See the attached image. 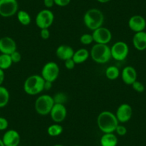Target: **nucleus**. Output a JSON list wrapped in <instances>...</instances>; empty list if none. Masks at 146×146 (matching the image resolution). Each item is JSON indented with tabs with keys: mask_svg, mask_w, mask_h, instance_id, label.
Masks as SVG:
<instances>
[{
	"mask_svg": "<svg viewBox=\"0 0 146 146\" xmlns=\"http://www.w3.org/2000/svg\"><path fill=\"white\" fill-rule=\"evenodd\" d=\"M97 124L101 132L103 133H110L115 131L119 122L114 113L105 110L98 115Z\"/></svg>",
	"mask_w": 146,
	"mask_h": 146,
	"instance_id": "1",
	"label": "nucleus"
},
{
	"mask_svg": "<svg viewBox=\"0 0 146 146\" xmlns=\"http://www.w3.org/2000/svg\"><path fill=\"white\" fill-rule=\"evenodd\" d=\"M104 15L102 11L96 8H92L87 11L83 16V22L88 29L94 31L102 26Z\"/></svg>",
	"mask_w": 146,
	"mask_h": 146,
	"instance_id": "2",
	"label": "nucleus"
},
{
	"mask_svg": "<svg viewBox=\"0 0 146 146\" xmlns=\"http://www.w3.org/2000/svg\"><path fill=\"white\" fill-rule=\"evenodd\" d=\"M44 80L41 75H32L24 82V91L29 95H36L44 90Z\"/></svg>",
	"mask_w": 146,
	"mask_h": 146,
	"instance_id": "3",
	"label": "nucleus"
},
{
	"mask_svg": "<svg viewBox=\"0 0 146 146\" xmlns=\"http://www.w3.org/2000/svg\"><path fill=\"white\" fill-rule=\"evenodd\" d=\"M90 54L92 60L98 64H105L112 58L110 47L108 44L95 43L91 48Z\"/></svg>",
	"mask_w": 146,
	"mask_h": 146,
	"instance_id": "4",
	"label": "nucleus"
},
{
	"mask_svg": "<svg viewBox=\"0 0 146 146\" xmlns=\"http://www.w3.org/2000/svg\"><path fill=\"white\" fill-rule=\"evenodd\" d=\"M54 105V101L53 97L50 95H42L35 100V108L37 114L45 116L50 115Z\"/></svg>",
	"mask_w": 146,
	"mask_h": 146,
	"instance_id": "5",
	"label": "nucleus"
},
{
	"mask_svg": "<svg viewBox=\"0 0 146 146\" xmlns=\"http://www.w3.org/2000/svg\"><path fill=\"white\" fill-rule=\"evenodd\" d=\"M54 20V13L50 9H44L40 11L36 15L35 24L40 29H47L52 26Z\"/></svg>",
	"mask_w": 146,
	"mask_h": 146,
	"instance_id": "6",
	"label": "nucleus"
},
{
	"mask_svg": "<svg viewBox=\"0 0 146 146\" xmlns=\"http://www.w3.org/2000/svg\"><path fill=\"white\" fill-rule=\"evenodd\" d=\"M60 75V67L53 61L48 62L43 66L41 71V76L46 81L54 82Z\"/></svg>",
	"mask_w": 146,
	"mask_h": 146,
	"instance_id": "7",
	"label": "nucleus"
},
{
	"mask_svg": "<svg viewBox=\"0 0 146 146\" xmlns=\"http://www.w3.org/2000/svg\"><path fill=\"white\" fill-rule=\"evenodd\" d=\"M112 58L117 61H123L127 57L129 54V47L123 41L116 42L110 47Z\"/></svg>",
	"mask_w": 146,
	"mask_h": 146,
	"instance_id": "8",
	"label": "nucleus"
},
{
	"mask_svg": "<svg viewBox=\"0 0 146 146\" xmlns=\"http://www.w3.org/2000/svg\"><path fill=\"white\" fill-rule=\"evenodd\" d=\"M17 0H0V16L2 17H11L17 13Z\"/></svg>",
	"mask_w": 146,
	"mask_h": 146,
	"instance_id": "9",
	"label": "nucleus"
},
{
	"mask_svg": "<svg viewBox=\"0 0 146 146\" xmlns=\"http://www.w3.org/2000/svg\"><path fill=\"white\" fill-rule=\"evenodd\" d=\"M92 35L94 42L96 44H108L113 38V35L110 30L102 26L92 31Z\"/></svg>",
	"mask_w": 146,
	"mask_h": 146,
	"instance_id": "10",
	"label": "nucleus"
},
{
	"mask_svg": "<svg viewBox=\"0 0 146 146\" xmlns=\"http://www.w3.org/2000/svg\"><path fill=\"white\" fill-rule=\"evenodd\" d=\"M115 115L119 123H125L132 118L133 108L129 104L123 103L119 105Z\"/></svg>",
	"mask_w": 146,
	"mask_h": 146,
	"instance_id": "11",
	"label": "nucleus"
},
{
	"mask_svg": "<svg viewBox=\"0 0 146 146\" xmlns=\"http://www.w3.org/2000/svg\"><path fill=\"white\" fill-rule=\"evenodd\" d=\"M52 120L55 123H60L65 120L67 115V110L65 105L63 104L54 103L50 113Z\"/></svg>",
	"mask_w": 146,
	"mask_h": 146,
	"instance_id": "12",
	"label": "nucleus"
},
{
	"mask_svg": "<svg viewBox=\"0 0 146 146\" xmlns=\"http://www.w3.org/2000/svg\"><path fill=\"white\" fill-rule=\"evenodd\" d=\"M17 50V43L10 36H3L0 38V52L10 55Z\"/></svg>",
	"mask_w": 146,
	"mask_h": 146,
	"instance_id": "13",
	"label": "nucleus"
},
{
	"mask_svg": "<svg viewBox=\"0 0 146 146\" xmlns=\"http://www.w3.org/2000/svg\"><path fill=\"white\" fill-rule=\"evenodd\" d=\"M128 27L135 33L143 32L146 27V20L141 15H133L128 20Z\"/></svg>",
	"mask_w": 146,
	"mask_h": 146,
	"instance_id": "14",
	"label": "nucleus"
},
{
	"mask_svg": "<svg viewBox=\"0 0 146 146\" xmlns=\"http://www.w3.org/2000/svg\"><path fill=\"white\" fill-rule=\"evenodd\" d=\"M2 140L5 146H18L20 143L21 137L17 130L11 129L5 132Z\"/></svg>",
	"mask_w": 146,
	"mask_h": 146,
	"instance_id": "15",
	"label": "nucleus"
},
{
	"mask_svg": "<svg viewBox=\"0 0 146 146\" xmlns=\"http://www.w3.org/2000/svg\"><path fill=\"white\" fill-rule=\"evenodd\" d=\"M123 82L127 85H131L137 80V73L135 69L132 66H126L120 72Z\"/></svg>",
	"mask_w": 146,
	"mask_h": 146,
	"instance_id": "16",
	"label": "nucleus"
},
{
	"mask_svg": "<svg viewBox=\"0 0 146 146\" xmlns=\"http://www.w3.org/2000/svg\"><path fill=\"white\" fill-rule=\"evenodd\" d=\"M74 52H75V50H73L72 47L69 45H66V44H61L57 47L56 50L57 57L63 61L72 58Z\"/></svg>",
	"mask_w": 146,
	"mask_h": 146,
	"instance_id": "17",
	"label": "nucleus"
},
{
	"mask_svg": "<svg viewBox=\"0 0 146 146\" xmlns=\"http://www.w3.org/2000/svg\"><path fill=\"white\" fill-rule=\"evenodd\" d=\"M133 44L138 51H144L146 50V32H136L133 35Z\"/></svg>",
	"mask_w": 146,
	"mask_h": 146,
	"instance_id": "18",
	"label": "nucleus"
},
{
	"mask_svg": "<svg viewBox=\"0 0 146 146\" xmlns=\"http://www.w3.org/2000/svg\"><path fill=\"white\" fill-rule=\"evenodd\" d=\"M90 56V52L85 48H80L76 50L73 54L72 60L76 64H82L88 60L89 57Z\"/></svg>",
	"mask_w": 146,
	"mask_h": 146,
	"instance_id": "19",
	"label": "nucleus"
},
{
	"mask_svg": "<svg viewBox=\"0 0 146 146\" xmlns=\"http://www.w3.org/2000/svg\"><path fill=\"white\" fill-rule=\"evenodd\" d=\"M101 146H117L118 139L114 133H104L100 138Z\"/></svg>",
	"mask_w": 146,
	"mask_h": 146,
	"instance_id": "20",
	"label": "nucleus"
},
{
	"mask_svg": "<svg viewBox=\"0 0 146 146\" xmlns=\"http://www.w3.org/2000/svg\"><path fill=\"white\" fill-rule=\"evenodd\" d=\"M105 76L110 80H115L120 75V70L116 66H109L105 70Z\"/></svg>",
	"mask_w": 146,
	"mask_h": 146,
	"instance_id": "21",
	"label": "nucleus"
},
{
	"mask_svg": "<svg viewBox=\"0 0 146 146\" xmlns=\"http://www.w3.org/2000/svg\"><path fill=\"white\" fill-rule=\"evenodd\" d=\"M10 95L5 87L0 85V108H5L9 103Z\"/></svg>",
	"mask_w": 146,
	"mask_h": 146,
	"instance_id": "22",
	"label": "nucleus"
},
{
	"mask_svg": "<svg viewBox=\"0 0 146 146\" xmlns=\"http://www.w3.org/2000/svg\"><path fill=\"white\" fill-rule=\"evenodd\" d=\"M17 17L19 23L24 26L29 25L32 22V18H31L30 15L25 10L18 11L17 13Z\"/></svg>",
	"mask_w": 146,
	"mask_h": 146,
	"instance_id": "23",
	"label": "nucleus"
},
{
	"mask_svg": "<svg viewBox=\"0 0 146 146\" xmlns=\"http://www.w3.org/2000/svg\"><path fill=\"white\" fill-rule=\"evenodd\" d=\"M47 134L51 137H57L63 132V127L60 123H54L48 127L47 130Z\"/></svg>",
	"mask_w": 146,
	"mask_h": 146,
	"instance_id": "24",
	"label": "nucleus"
},
{
	"mask_svg": "<svg viewBox=\"0 0 146 146\" xmlns=\"http://www.w3.org/2000/svg\"><path fill=\"white\" fill-rule=\"evenodd\" d=\"M12 64L13 62H12V60L9 54H0V69L6 70L9 69Z\"/></svg>",
	"mask_w": 146,
	"mask_h": 146,
	"instance_id": "25",
	"label": "nucleus"
},
{
	"mask_svg": "<svg viewBox=\"0 0 146 146\" xmlns=\"http://www.w3.org/2000/svg\"><path fill=\"white\" fill-rule=\"evenodd\" d=\"M53 99H54V103L63 104V105H64V103L67 100V95L65 93H64V92H57L53 97Z\"/></svg>",
	"mask_w": 146,
	"mask_h": 146,
	"instance_id": "26",
	"label": "nucleus"
},
{
	"mask_svg": "<svg viewBox=\"0 0 146 146\" xmlns=\"http://www.w3.org/2000/svg\"><path fill=\"white\" fill-rule=\"evenodd\" d=\"M80 41L84 45H89V44H92L94 42L92 34H83L82 35H81Z\"/></svg>",
	"mask_w": 146,
	"mask_h": 146,
	"instance_id": "27",
	"label": "nucleus"
},
{
	"mask_svg": "<svg viewBox=\"0 0 146 146\" xmlns=\"http://www.w3.org/2000/svg\"><path fill=\"white\" fill-rule=\"evenodd\" d=\"M132 88L134 90L135 92H139V93H142L145 91V86L141 82H139V81L136 80L135 82H133L131 85Z\"/></svg>",
	"mask_w": 146,
	"mask_h": 146,
	"instance_id": "28",
	"label": "nucleus"
},
{
	"mask_svg": "<svg viewBox=\"0 0 146 146\" xmlns=\"http://www.w3.org/2000/svg\"><path fill=\"white\" fill-rule=\"evenodd\" d=\"M10 57L13 63H19L22 60V54L17 50H16L13 53H12L10 54Z\"/></svg>",
	"mask_w": 146,
	"mask_h": 146,
	"instance_id": "29",
	"label": "nucleus"
},
{
	"mask_svg": "<svg viewBox=\"0 0 146 146\" xmlns=\"http://www.w3.org/2000/svg\"><path fill=\"white\" fill-rule=\"evenodd\" d=\"M115 133H117V135H118L124 136L126 135L127 130V128H126L125 126L123 125L119 124L117 126V127H116L115 131Z\"/></svg>",
	"mask_w": 146,
	"mask_h": 146,
	"instance_id": "30",
	"label": "nucleus"
},
{
	"mask_svg": "<svg viewBox=\"0 0 146 146\" xmlns=\"http://www.w3.org/2000/svg\"><path fill=\"white\" fill-rule=\"evenodd\" d=\"M40 36H41L42 40H48L50 37V31L49 29V28L40 29Z\"/></svg>",
	"mask_w": 146,
	"mask_h": 146,
	"instance_id": "31",
	"label": "nucleus"
},
{
	"mask_svg": "<svg viewBox=\"0 0 146 146\" xmlns=\"http://www.w3.org/2000/svg\"><path fill=\"white\" fill-rule=\"evenodd\" d=\"M9 126V122L5 117H0V130H5Z\"/></svg>",
	"mask_w": 146,
	"mask_h": 146,
	"instance_id": "32",
	"label": "nucleus"
},
{
	"mask_svg": "<svg viewBox=\"0 0 146 146\" xmlns=\"http://www.w3.org/2000/svg\"><path fill=\"white\" fill-rule=\"evenodd\" d=\"M64 62V67L67 70H73L75 67V62H74V60L72 59H69V60H65Z\"/></svg>",
	"mask_w": 146,
	"mask_h": 146,
	"instance_id": "33",
	"label": "nucleus"
},
{
	"mask_svg": "<svg viewBox=\"0 0 146 146\" xmlns=\"http://www.w3.org/2000/svg\"><path fill=\"white\" fill-rule=\"evenodd\" d=\"M54 5L58 7H61L67 6L71 2V0H54Z\"/></svg>",
	"mask_w": 146,
	"mask_h": 146,
	"instance_id": "34",
	"label": "nucleus"
},
{
	"mask_svg": "<svg viewBox=\"0 0 146 146\" xmlns=\"http://www.w3.org/2000/svg\"><path fill=\"white\" fill-rule=\"evenodd\" d=\"M43 3L47 9H50L54 5V0H43Z\"/></svg>",
	"mask_w": 146,
	"mask_h": 146,
	"instance_id": "35",
	"label": "nucleus"
},
{
	"mask_svg": "<svg viewBox=\"0 0 146 146\" xmlns=\"http://www.w3.org/2000/svg\"><path fill=\"white\" fill-rule=\"evenodd\" d=\"M5 79V70L0 69V85H2Z\"/></svg>",
	"mask_w": 146,
	"mask_h": 146,
	"instance_id": "36",
	"label": "nucleus"
},
{
	"mask_svg": "<svg viewBox=\"0 0 146 146\" xmlns=\"http://www.w3.org/2000/svg\"><path fill=\"white\" fill-rule=\"evenodd\" d=\"M52 83L53 82H50V81H46L44 82V90H49L52 88Z\"/></svg>",
	"mask_w": 146,
	"mask_h": 146,
	"instance_id": "37",
	"label": "nucleus"
},
{
	"mask_svg": "<svg viewBox=\"0 0 146 146\" xmlns=\"http://www.w3.org/2000/svg\"><path fill=\"white\" fill-rule=\"evenodd\" d=\"M98 2L100 3H102V4H105V3H108L110 1H111V0H97Z\"/></svg>",
	"mask_w": 146,
	"mask_h": 146,
	"instance_id": "38",
	"label": "nucleus"
},
{
	"mask_svg": "<svg viewBox=\"0 0 146 146\" xmlns=\"http://www.w3.org/2000/svg\"><path fill=\"white\" fill-rule=\"evenodd\" d=\"M0 146H5V144H4L3 141H2V139H0Z\"/></svg>",
	"mask_w": 146,
	"mask_h": 146,
	"instance_id": "39",
	"label": "nucleus"
},
{
	"mask_svg": "<svg viewBox=\"0 0 146 146\" xmlns=\"http://www.w3.org/2000/svg\"><path fill=\"white\" fill-rule=\"evenodd\" d=\"M52 146H64V145H60V144H57V145H52Z\"/></svg>",
	"mask_w": 146,
	"mask_h": 146,
	"instance_id": "40",
	"label": "nucleus"
},
{
	"mask_svg": "<svg viewBox=\"0 0 146 146\" xmlns=\"http://www.w3.org/2000/svg\"><path fill=\"white\" fill-rule=\"evenodd\" d=\"M75 146H81V145H75Z\"/></svg>",
	"mask_w": 146,
	"mask_h": 146,
	"instance_id": "41",
	"label": "nucleus"
},
{
	"mask_svg": "<svg viewBox=\"0 0 146 146\" xmlns=\"http://www.w3.org/2000/svg\"><path fill=\"white\" fill-rule=\"evenodd\" d=\"M124 146H127V145H124Z\"/></svg>",
	"mask_w": 146,
	"mask_h": 146,
	"instance_id": "42",
	"label": "nucleus"
}]
</instances>
